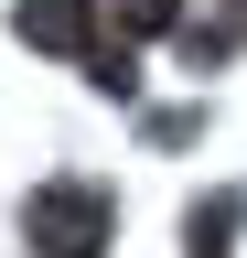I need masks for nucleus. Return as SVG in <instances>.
Returning a JSON list of instances; mask_svg holds the SVG:
<instances>
[{
    "instance_id": "3",
    "label": "nucleus",
    "mask_w": 247,
    "mask_h": 258,
    "mask_svg": "<svg viewBox=\"0 0 247 258\" xmlns=\"http://www.w3.org/2000/svg\"><path fill=\"white\" fill-rule=\"evenodd\" d=\"M118 22H129V32H172V22H183V0H118Z\"/></svg>"
},
{
    "instance_id": "2",
    "label": "nucleus",
    "mask_w": 247,
    "mask_h": 258,
    "mask_svg": "<svg viewBox=\"0 0 247 258\" xmlns=\"http://www.w3.org/2000/svg\"><path fill=\"white\" fill-rule=\"evenodd\" d=\"M22 43H43V54H97V11H86V0H22Z\"/></svg>"
},
{
    "instance_id": "1",
    "label": "nucleus",
    "mask_w": 247,
    "mask_h": 258,
    "mask_svg": "<svg viewBox=\"0 0 247 258\" xmlns=\"http://www.w3.org/2000/svg\"><path fill=\"white\" fill-rule=\"evenodd\" d=\"M33 247H43V258H97V247H108V194H86V183L33 194Z\"/></svg>"
}]
</instances>
